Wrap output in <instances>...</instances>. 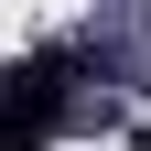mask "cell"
<instances>
[{
  "label": "cell",
  "mask_w": 151,
  "mask_h": 151,
  "mask_svg": "<svg viewBox=\"0 0 151 151\" xmlns=\"http://www.w3.org/2000/svg\"><path fill=\"white\" fill-rule=\"evenodd\" d=\"M76 86H86L76 54H22V65H0V151H43L54 129L76 119Z\"/></svg>",
  "instance_id": "6da1fadb"
}]
</instances>
